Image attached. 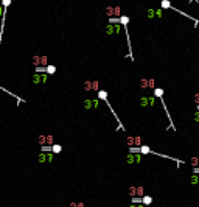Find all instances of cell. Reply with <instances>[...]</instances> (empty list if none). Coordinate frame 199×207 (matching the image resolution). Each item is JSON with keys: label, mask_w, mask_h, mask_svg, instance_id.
<instances>
[{"label": "cell", "mask_w": 199, "mask_h": 207, "mask_svg": "<svg viewBox=\"0 0 199 207\" xmlns=\"http://www.w3.org/2000/svg\"><path fill=\"white\" fill-rule=\"evenodd\" d=\"M82 87H84V90H87V92H96V90L100 89V84H98V81L87 80V81H84Z\"/></svg>", "instance_id": "6da1fadb"}, {"label": "cell", "mask_w": 199, "mask_h": 207, "mask_svg": "<svg viewBox=\"0 0 199 207\" xmlns=\"http://www.w3.org/2000/svg\"><path fill=\"white\" fill-rule=\"evenodd\" d=\"M31 62L34 67H41V65H47L48 62V58L45 56V54H36V56H33Z\"/></svg>", "instance_id": "7a4b0ae2"}, {"label": "cell", "mask_w": 199, "mask_h": 207, "mask_svg": "<svg viewBox=\"0 0 199 207\" xmlns=\"http://www.w3.org/2000/svg\"><path fill=\"white\" fill-rule=\"evenodd\" d=\"M53 140H55V137L50 136V134H48V136H39V137H38V143L42 145V147H44V145H48V147H51V145L55 143Z\"/></svg>", "instance_id": "3957f363"}, {"label": "cell", "mask_w": 199, "mask_h": 207, "mask_svg": "<svg viewBox=\"0 0 199 207\" xmlns=\"http://www.w3.org/2000/svg\"><path fill=\"white\" fill-rule=\"evenodd\" d=\"M106 14L112 17V16H120V7H107L106 8Z\"/></svg>", "instance_id": "277c9868"}, {"label": "cell", "mask_w": 199, "mask_h": 207, "mask_svg": "<svg viewBox=\"0 0 199 207\" xmlns=\"http://www.w3.org/2000/svg\"><path fill=\"white\" fill-rule=\"evenodd\" d=\"M98 100H86L84 101V107L86 109H92V107H98Z\"/></svg>", "instance_id": "5b68a950"}, {"label": "cell", "mask_w": 199, "mask_h": 207, "mask_svg": "<svg viewBox=\"0 0 199 207\" xmlns=\"http://www.w3.org/2000/svg\"><path fill=\"white\" fill-rule=\"evenodd\" d=\"M50 151L53 154H58V153H61V151H62V147H61V145H51Z\"/></svg>", "instance_id": "8992f818"}, {"label": "cell", "mask_w": 199, "mask_h": 207, "mask_svg": "<svg viewBox=\"0 0 199 207\" xmlns=\"http://www.w3.org/2000/svg\"><path fill=\"white\" fill-rule=\"evenodd\" d=\"M151 203H153V198H151V196H143V198H142V204L149 206Z\"/></svg>", "instance_id": "52a82bcc"}, {"label": "cell", "mask_w": 199, "mask_h": 207, "mask_svg": "<svg viewBox=\"0 0 199 207\" xmlns=\"http://www.w3.org/2000/svg\"><path fill=\"white\" fill-rule=\"evenodd\" d=\"M154 95L157 97V98H162V97H164V90H162L160 87H156L154 89Z\"/></svg>", "instance_id": "ba28073f"}, {"label": "cell", "mask_w": 199, "mask_h": 207, "mask_svg": "<svg viewBox=\"0 0 199 207\" xmlns=\"http://www.w3.org/2000/svg\"><path fill=\"white\" fill-rule=\"evenodd\" d=\"M45 72L51 75V73H55V72H56V67H55V65H47V67H45Z\"/></svg>", "instance_id": "9c48e42d"}, {"label": "cell", "mask_w": 199, "mask_h": 207, "mask_svg": "<svg viewBox=\"0 0 199 207\" xmlns=\"http://www.w3.org/2000/svg\"><path fill=\"white\" fill-rule=\"evenodd\" d=\"M98 98L100 100H107V92H104V90H100V92H98Z\"/></svg>", "instance_id": "30bf717a"}, {"label": "cell", "mask_w": 199, "mask_h": 207, "mask_svg": "<svg viewBox=\"0 0 199 207\" xmlns=\"http://www.w3.org/2000/svg\"><path fill=\"white\" fill-rule=\"evenodd\" d=\"M191 184H193V185H198V184H199V176H198V174L191 176Z\"/></svg>", "instance_id": "8fae6325"}, {"label": "cell", "mask_w": 199, "mask_h": 207, "mask_svg": "<svg viewBox=\"0 0 199 207\" xmlns=\"http://www.w3.org/2000/svg\"><path fill=\"white\" fill-rule=\"evenodd\" d=\"M128 143H129V145H134V143H135V137H131V136H129V137H128Z\"/></svg>", "instance_id": "7c38bea8"}, {"label": "cell", "mask_w": 199, "mask_h": 207, "mask_svg": "<svg viewBox=\"0 0 199 207\" xmlns=\"http://www.w3.org/2000/svg\"><path fill=\"white\" fill-rule=\"evenodd\" d=\"M9 3H11V0H3V7H5V8L9 7Z\"/></svg>", "instance_id": "4fadbf2b"}, {"label": "cell", "mask_w": 199, "mask_h": 207, "mask_svg": "<svg viewBox=\"0 0 199 207\" xmlns=\"http://www.w3.org/2000/svg\"><path fill=\"white\" fill-rule=\"evenodd\" d=\"M69 207H78V203H70Z\"/></svg>", "instance_id": "5bb4252c"}, {"label": "cell", "mask_w": 199, "mask_h": 207, "mask_svg": "<svg viewBox=\"0 0 199 207\" xmlns=\"http://www.w3.org/2000/svg\"><path fill=\"white\" fill-rule=\"evenodd\" d=\"M78 207H86V206H84V203H78Z\"/></svg>", "instance_id": "9a60e30c"}]
</instances>
